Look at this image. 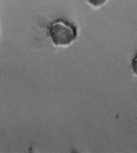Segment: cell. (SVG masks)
I'll use <instances>...</instances> for the list:
<instances>
[{
  "label": "cell",
  "mask_w": 137,
  "mask_h": 153,
  "mask_svg": "<svg viewBox=\"0 0 137 153\" xmlns=\"http://www.w3.org/2000/svg\"><path fill=\"white\" fill-rule=\"evenodd\" d=\"M47 36L58 47H66L74 42L78 36L77 26L66 19H58L47 27Z\"/></svg>",
  "instance_id": "6da1fadb"
},
{
  "label": "cell",
  "mask_w": 137,
  "mask_h": 153,
  "mask_svg": "<svg viewBox=\"0 0 137 153\" xmlns=\"http://www.w3.org/2000/svg\"><path fill=\"white\" fill-rule=\"evenodd\" d=\"M107 1L108 0H87L89 4L95 8L103 5L107 2Z\"/></svg>",
  "instance_id": "7a4b0ae2"
},
{
  "label": "cell",
  "mask_w": 137,
  "mask_h": 153,
  "mask_svg": "<svg viewBox=\"0 0 137 153\" xmlns=\"http://www.w3.org/2000/svg\"><path fill=\"white\" fill-rule=\"evenodd\" d=\"M131 65L134 74L137 76V54L132 59Z\"/></svg>",
  "instance_id": "3957f363"
}]
</instances>
